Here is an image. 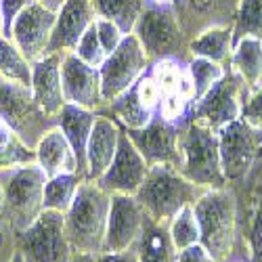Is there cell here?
Returning <instances> with one entry per match:
<instances>
[{
    "instance_id": "obj_1",
    "label": "cell",
    "mask_w": 262,
    "mask_h": 262,
    "mask_svg": "<svg viewBox=\"0 0 262 262\" xmlns=\"http://www.w3.org/2000/svg\"><path fill=\"white\" fill-rule=\"evenodd\" d=\"M49 177L38 164L0 170V185L5 193L3 231L11 237L28 229L45 212V185Z\"/></svg>"
},
{
    "instance_id": "obj_2",
    "label": "cell",
    "mask_w": 262,
    "mask_h": 262,
    "mask_svg": "<svg viewBox=\"0 0 262 262\" xmlns=\"http://www.w3.org/2000/svg\"><path fill=\"white\" fill-rule=\"evenodd\" d=\"M112 208V195L95 181H82L78 193L65 212V233L78 254H101L105 244L107 218Z\"/></svg>"
},
{
    "instance_id": "obj_3",
    "label": "cell",
    "mask_w": 262,
    "mask_h": 262,
    "mask_svg": "<svg viewBox=\"0 0 262 262\" xmlns=\"http://www.w3.org/2000/svg\"><path fill=\"white\" fill-rule=\"evenodd\" d=\"M208 189L191 183L174 166H149V172L137 191V200L156 223L168 225L185 206H193Z\"/></svg>"
},
{
    "instance_id": "obj_4",
    "label": "cell",
    "mask_w": 262,
    "mask_h": 262,
    "mask_svg": "<svg viewBox=\"0 0 262 262\" xmlns=\"http://www.w3.org/2000/svg\"><path fill=\"white\" fill-rule=\"evenodd\" d=\"M179 172L185 179L204 189L227 187L216 130L185 118L179 133Z\"/></svg>"
},
{
    "instance_id": "obj_5",
    "label": "cell",
    "mask_w": 262,
    "mask_h": 262,
    "mask_svg": "<svg viewBox=\"0 0 262 262\" xmlns=\"http://www.w3.org/2000/svg\"><path fill=\"white\" fill-rule=\"evenodd\" d=\"M200 223V244L216 262H227L237 233V200L229 187L208 189L193 204Z\"/></svg>"
},
{
    "instance_id": "obj_6",
    "label": "cell",
    "mask_w": 262,
    "mask_h": 262,
    "mask_svg": "<svg viewBox=\"0 0 262 262\" xmlns=\"http://www.w3.org/2000/svg\"><path fill=\"white\" fill-rule=\"evenodd\" d=\"M133 34L141 42L149 63L164 59H177L183 63L191 61L189 40L179 24V17L174 13L172 5H162L149 0V5L141 13Z\"/></svg>"
},
{
    "instance_id": "obj_7",
    "label": "cell",
    "mask_w": 262,
    "mask_h": 262,
    "mask_svg": "<svg viewBox=\"0 0 262 262\" xmlns=\"http://www.w3.org/2000/svg\"><path fill=\"white\" fill-rule=\"evenodd\" d=\"M0 118L32 149H36L38 141L57 126V118L42 112L30 86L5 80L3 76H0Z\"/></svg>"
},
{
    "instance_id": "obj_8",
    "label": "cell",
    "mask_w": 262,
    "mask_h": 262,
    "mask_svg": "<svg viewBox=\"0 0 262 262\" xmlns=\"http://www.w3.org/2000/svg\"><path fill=\"white\" fill-rule=\"evenodd\" d=\"M11 244L26 262H72L74 256L65 216L57 210H45L28 229L11 235Z\"/></svg>"
},
{
    "instance_id": "obj_9",
    "label": "cell",
    "mask_w": 262,
    "mask_h": 262,
    "mask_svg": "<svg viewBox=\"0 0 262 262\" xmlns=\"http://www.w3.org/2000/svg\"><path fill=\"white\" fill-rule=\"evenodd\" d=\"M248 95H250V91H248L246 82L229 68L227 74L218 80L200 101L191 103L189 114L185 118L200 122L218 133L223 126L242 118L244 103H246Z\"/></svg>"
},
{
    "instance_id": "obj_10",
    "label": "cell",
    "mask_w": 262,
    "mask_h": 262,
    "mask_svg": "<svg viewBox=\"0 0 262 262\" xmlns=\"http://www.w3.org/2000/svg\"><path fill=\"white\" fill-rule=\"evenodd\" d=\"M149 65L151 63H149V59L141 47V42L137 40V36L126 34L122 45L112 55H107V59L99 68L105 105L133 89V86L149 72Z\"/></svg>"
},
{
    "instance_id": "obj_11",
    "label": "cell",
    "mask_w": 262,
    "mask_h": 262,
    "mask_svg": "<svg viewBox=\"0 0 262 262\" xmlns=\"http://www.w3.org/2000/svg\"><path fill=\"white\" fill-rule=\"evenodd\" d=\"M218 147L225 179L233 183L244 179L254 166L258 151L262 149V133L239 118L218 130Z\"/></svg>"
},
{
    "instance_id": "obj_12",
    "label": "cell",
    "mask_w": 262,
    "mask_h": 262,
    "mask_svg": "<svg viewBox=\"0 0 262 262\" xmlns=\"http://www.w3.org/2000/svg\"><path fill=\"white\" fill-rule=\"evenodd\" d=\"M147 218L149 216L139 204L137 195H112L103 252H126L137 248Z\"/></svg>"
},
{
    "instance_id": "obj_13",
    "label": "cell",
    "mask_w": 262,
    "mask_h": 262,
    "mask_svg": "<svg viewBox=\"0 0 262 262\" xmlns=\"http://www.w3.org/2000/svg\"><path fill=\"white\" fill-rule=\"evenodd\" d=\"M179 133L181 122H172L156 114L145 128L126 130L130 141L135 143L139 154L145 158L149 166H174L179 168L181 154H179Z\"/></svg>"
},
{
    "instance_id": "obj_14",
    "label": "cell",
    "mask_w": 262,
    "mask_h": 262,
    "mask_svg": "<svg viewBox=\"0 0 262 262\" xmlns=\"http://www.w3.org/2000/svg\"><path fill=\"white\" fill-rule=\"evenodd\" d=\"M147 172H149V164L145 162V158L139 154V149L135 147V143L130 141L126 130L122 128L116 158L95 183L109 195H118V193L137 195V191L141 189L147 177Z\"/></svg>"
},
{
    "instance_id": "obj_15",
    "label": "cell",
    "mask_w": 262,
    "mask_h": 262,
    "mask_svg": "<svg viewBox=\"0 0 262 262\" xmlns=\"http://www.w3.org/2000/svg\"><path fill=\"white\" fill-rule=\"evenodd\" d=\"M61 84L65 101L91 109V112H103L105 99L101 91V74L97 68L84 63L76 53H63L61 59Z\"/></svg>"
},
{
    "instance_id": "obj_16",
    "label": "cell",
    "mask_w": 262,
    "mask_h": 262,
    "mask_svg": "<svg viewBox=\"0 0 262 262\" xmlns=\"http://www.w3.org/2000/svg\"><path fill=\"white\" fill-rule=\"evenodd\" d=\"M55 21H57L55 11L34 3L24 13H19V17L15 19V24L11 28V34L7 38H11L19 47V51L32 63H36L49 55Z\"/></svg>"
},
{
    "instance_id": "obj_17",
    "label": "cell",
    "mask_w": 262,
    "mask_h": 262,
    "mask_svg": "<svg viewBox=\"0 0 262 262\" xmlns=\"http://www.w3.org/2000/svg\"><path fill=\"white\" fill-rule=\"evenodd\" d=\"M170 5L187 40H193L210 28L233 26L239 0H172Z\"/></svg>"
},
{
    "instance_id": "obj_18",
    "label": "cell",
    "mask_w": 262,
    "mask_h": 262,
    "mask_svg": "<svg viewBox=\"0 0 262 262\" xmlns=\"http://www.w3.org/2000/svg\"><path fill=\"white\" fill-rule=\"evenodd\" d=\"M97 21V13L91 0H65L57 11V21L53 28L49 55L74 53L80 38Z\"/></svg>"
},
{
    "instance_id": "obj_19",
    "label": "cell",
    "mask_w": 262,
    "mask_h": 262,
    "mask_svg": "<svg viewBox=\"0 0 262 262\" xmlns=\"http://www.w3.org/2000/svg\"><path fill=\"white\" fill-rule=\"evenodd\" d=\"M61 59L63 55H47L32 65V93L42 112L57 118L65 107V95L61 84Z\"/></svg>"
},
{
    "instance_id": "obj_20",
    "label": "cell",
    "mask_w": 262,
    "mask_h": 262,
    "mask_svg": "<svg viewBox=\"0 0 262 262\" xmlns=\"http://www.w3.org/2000/svg\"><path fill=\"white\" fill-rule=\"evenodd\" d=\"M120 137H122V126L112 116L97 114L95 128H93V135L89 141V149H86V162H89L86 181H97L109 168V164L116 158Z\"/></svg>"
},
{
    "instance_id": "obj_21",
    "label": "cell",
    "mask_w": 262,
    "mask_h": 262,
    "mask_svg": "<svg viewBox=\"0 0 262 262\" xmlns=\"http://www.w3.org/2000/svg\"><path fill=\"white\" fill-rule=\"evenodd\" d=\"M95 120H97V112H91V109H84V107H78L72 103H65L61 114L57 116V126L63 130L65 139L70 141V145L74 149L76 162H78V174L82 179H86V170H89L86 149H89Z\"/></svg>"
},
{
    "instance_id": "obj_22",
    "label": "cell",
    "mask_w": 262,
    "mask_h": 262,
    "mask_svg": "<svg viewBox=\"0 0 262 262\" xmlns=\"http://www.w3.org/2000/svg\"><path fill=\"white\" fill-rule=\"evenodd\" d=\"M34 151H36V164L45 170L49 179L59 177V174H68V172H78L76 154L59 126L51 128L38 141Z\"/></svg>"
},
{
    "instance_id": "obj_23",
    "label": "cell",
    "mask_w": 262,
    "mask_h": 262,
    "mask_svg": "<svg viewBox=\"0 0 262 262\" xmlns=\"http://www.w3.org/2000/svg\"><path fill=\"white\" fill-rule=\"evenodd\" d=\"M229 68L246 82L248 91L262 86V38L246 36L237 40Z\"/></svg>"
},
{
    "instance_id": "obj_24",
    "label": "cell",
    "mask_w": 262,
    "mask_h": 262,
    "mask_svg": "<svg viewBox=\"0 0 262 262\" xmlns=\"http://www.w3.org/2000/svg\"><path fill=\"white\" fill-rule=\"evenodd\" d=\"M233 26L225 28H210L189 40V53L191 57H204L214 63H221L225 68L231 65V55H233Z\"/></svg>"
},
{
    "instance_id": "obj_25",
    "label": "cell",
    "mask_w": 262,
    "mask_h": 262,
    "mask_svg": "<svg viewBox=\"0 0 262 262\" xmlns=\"http://www.w3.org/2000/svg\"><path fill=\"white\" fill-rule=\"evenodd\" d=\"M99 114H107L112 116L124 130H139V128H145L151 118L156 116V112H151L149 107L143 105V101L139 99L137 95V89L133 86L130 91H126L124 95H120L118 99L109 101L103 112Z\"/></svg>"
},
{
    "instance_id": "obj_26",
    "label": "cell",
    "mask_w": 262,
    "mask_h": 262,
    "mask_svg": "<svg viewBox=\"0 0 262 262\" xmlns=\"http://www.w3.org/2000/svg\"><path fill=\"white\" fill-rule=\"evenodd\" d=\"M139 262H174L177 248L172 246L168 225L147 218L143 235L137 244Z\"/></svg>"
},
{
    "instance_id": "obj_27",
    "label": "cell",
    "mask_w": 262,
    "mask_h": 262,
    "mask_svg": "<svg viewBox=\"0 0 262 262\" xmlns=\"http://www.w3.org/2000/svg\"><path fill=\"white\" fill-rule=\"evenodd\" d=\"M91 3L97 17L114 21L124 34H133L149 0H91Z\"/></svg>"
},
{
    "instance_id": "obj_28",
    "label": "cell",
    "mask_w": 262,
    "mask_h": 262,
    "mask_svg": "<svg viewBox=\"0 0 262 262\" xmlns=\"http://www.w3.org/2000/svg\"><path fill=\"white\" fill-rule=\"evenodd\" d=\"M32 61L7 36H0V76L32 89Z\"/></svg>"
},
{
    "instance_id": "obj_29",
    "label": "cell",
    "mask_w": 262,
    "mask_h": 262,
    "mask_svg": "<svg viewBox=\"0 0 262 262\" xmlns=\"http://www.w3.org/2000/svg\"><path fill=\"white\" fill-rule=\"evenodd\" d=\"M82 181H86V179H82L78 172L51 177L45 185V210H57V212L65 214L70 210Z\"/></svg>"
},
{
    "instance_id": "obj_30",
    "label": "cell",
    "mask_w": 262,
    "mask_h": 262,
    "mask_svg": "<svg viewBox=\"0 0 262 262\" xmlns=\"http://www.w3.org/2000/svg\"><path fill=\"white\" fill-rule=\"evenodd\" d=\"M187 70H189L191 84H193V103H195L227 74L229 68H225L221 63H214L210 59H204V57H191V61L187 63Z\"/></svg>"
},
{
    "instance_id": "obj_31",
    "label": "cell",
    "mask_w": 262,
    "mask_h": 262,
    "mask_svg": "<svg viewBox=\"0 0 262 262\" xmlns=\"http://www.w3.org/2000/svg\"><path fill=\"white\" fill-rule=\"evenodd\" d=\"M36 164V151L5 124L0 130V170Z\"/></svg>"
},
{
    "instance_id": "obj_32",
    "label": "cell",
    "mask_w": 262,
    "mask_h": 262,
    "mask_svg": "<svg viewBox=\"0 0 262 262\" xmlns=\"http://www.w3.org/2000/svg\"><path fill=\"white\" fill-rule=\"evenodd\" d=\"M168 233L177 252L200 244V223L193 212V206H185L179 214L172 216V221L168 223Z\"/></svg>"
},
{
    "instance_id": "obj_33",
    "label": "cell",
    "mask_w": 262,
    "mask_h": 262,
    "mask_svg": "<svg viewBox=\"0 0 262 262\" xmlns=\"http://www.w3.org/2000/svg\"><path fill=\"white\" fill-rule=\"evenodd\" d=\"M246 36L262 38V0H239L233 21V40L237 42Z\"/></svg>"
},
{
    "instance_id": "obj_34",
    "label": "cell",
    "mask_w": 262,
    "mask_h": 262,
    "mask_svg": "<svg viewBox=\"0 0 262 262\" xmlns=\"http://www.w3.org/2000/svg\"><path fill=\"white\" fill-rule=\"evenodd\" d=\"M84 63H89L91 68H101L103 65V61L107 59V53H105V49L101 47V40H99V34H97V28H95V24L86 30V34L80 38V42H78V47H76V51H74Z\"/></svg>"
},
{
    "instance_id": "obj_35",
    "label": "cell",
    "mask_w": 262,
    "mask_h": 262,
    "mask_svg": "<svg viewBox=\"0 0 262 262\" xmlns=\"http://www.w3.org/2000/svg\"><path fill=\"white\" fill-rule=\"evenodd\" d=\"M95 28H97V34H99V40H101V47L105 49L107 55H112V53L122 45V40H124V36H126V34L114 24V21H109V19L97 17Z\"/></svg>"
},
{
    "instance_id": "obj_36",
    "label": "cell",
    "mask_w": 262,
    "mask_h": 262,
    "mask_svg": "<svg viewBox=\"0 0 262 262\" xmlns=\"http://www.w3.org/2000/svg\"><path fill=\"white\" fill-rule=\"evenodd\" d=\"M242 120H246L252 128L262 133V86H258L256 91H250V95L244 103Z\"/></svg>"
},
{
    "instance_id": "obj_37",
    "label": "cell",
    "mask_w": 262,
    "mask_h": 262,
    "mask_svg": "<svg viewBox=\"0 0 262 262\" xmlns=\"http://www.w3.org/2000/svg\"><path fill=\"white\" fill-rule=\"evenodd\" d=\"M34 3L36 0H0V13H3V21H5V36L11 34V28L15 24V19L19 17V13H24Z\"/></svg>"
},
{
    "instance_id": "obj_38",
    "label": "cell",
    "mask_w": 262,
    "mask_h": 262,
    "mask_svg": "<svg viewBox=\"0 0 262 262\" xmlns=\"http://www.w3.org/2000/svg\"><path fill=\"white\" fill-rule=\"evenodd\" d=\"M174 262H216L202 244H195L191 248L179 250L177 256H174Z\"/></svg>"
},
{
    "instance_id": "obj_39",
    "label": "cell",
    "mask_w": 262,
    "mask_h": 262,
    "mask_svg": "<svg viewBox=\"0 0 262 262\" xmlns=\"http://www.w3.org/2000/svg\"><path fill=\"white\" fill-rule=\"evenodd\" d=\"M97 262H139L137 248L126 252H101L97 254Z\"/></svg>"
},
{
    "instance_id": "obj_40",
    "label": "cell",
    "mask_w": 262,
    "mask_h": 262,
    "mask_svg": "<svg viewBox=\"0 0 262 262\" xmlns=\"http://www.w3.org/2000/svg\"><path fill=\"white\" fill-rule=\"evenodd\" d=\"M36 3L38 5H42V7H47V9H51V11H59L61 7H63V3H65V0H36Z\"/></svg>"
},
{
    "instance_id": "obj_41",
    "label": "cell",
    "mask_w": 262,
    "mask_h": 262,
    "mask_svg": "<svg viewBox=\"0 0 262 262\" xmlns=\"http://www.w3.org/2000/svg\"><path fill=\"white\" fill-rule=\"evenodd\" d=\"M72 262H97V256L95 254H78V252H74Z\"/></svg>"
},
{
    "instance_id": "obj_42",
    "label": "cell",
    "mask_w": 262,
    "mask_h": 262,
    "mask_svg": "<svg viewBox=\"0 0 262 262\" xmlns=\"http://www.w3.org/2000/svg\"><path fill=\"white\" fill-rule=\"evenodd\" d=\"M3 214H5V193H3V185H0V229H3Z\"/></svg>"
},
{
    "instance_id": "obj_43",
    "label": "cell",
    "mask_w": 262,
    "mask_h": 262,
    "mask_svg": "<svg viewBox=\"0 0 262 262\" xmlns=\"http://www.w3.org/2000/svg\"><path fill=\"white\" fill-rule=\"evenodd\" d=\"M7 262H26V258H24V256H21V254H19V252L13 248V254H11V258H9Z\"/></svg>"
},
{
    "instance_id": "obj_44",
    "label": "cell",
    "mask_w": 262,
    "mask_h": 262,
    "mask_svg": "<svg viewBox=\"0 0 262 262\" xmlns=\"http://www.w3.org/2000/svg\"><path fill=\"white\" fill-rule=\"evenodd\" d=\"M7 237H9V235H7L3 229H0V244H7Z\"/></svg>"
},
{
    "instance_id": "obj_45",
    "label": "cell",
    "mask_w": 262,
    "mask_h": 262,
    "mask_svg": "<svg viewBox=\"0 0 262 262\" xmlns=\"http://www.w3.org/2000/svg\"><path fill=\"white\" fill-rule=\"evenodd\" d=\"M0 36H5V21H3V13H0Z\"/></svg>"
},
{
    "instance_id": "obj_46",
    "label": "cell",
    "mask_w": 262,
    "mask_h": 262,
    "mask_svg": "<svg viewBox=\"0 0 262 262\" xmlns=\"http://www.w3.org/2000/svg\"><path fill=\"white\" fill-rule=\"evenodd\" d=\"M154 3H162V5H170L172 0H154Z\"/></svg>"
},
{
    "instance_id": "obj_47",
    "label": "cell",
    "mask_w": 262,
    "mask_h": 262,
    "mask_svg": "<svg viewBox=\"0 0 262 262\" xmlns=\"http://www.w3.org/2000/svg\"><path fill=\"white\" fill-rule=\"evenodd\" d=\"M0 252H5V244H0ZM9 258H11V256H9ZM9 258H7V260H9ZM7 260H3V262H7Z\"/></svg>"
},
{
    "instance_id": "obj_48",
    "label": "cell",
    "mask_w": 262,
    "mask_h": 262,
    "mask_svg": "<svg viewBox=\"0 0 262 262\" xmlns=\"http://www.w3.org/2000/svg\"><path fill=\"white\" fill-rule=\"evenodd\" d=\"M3 126H5V122H3V118H0V130H3Z\"/></svg>"
}]
</instances>
